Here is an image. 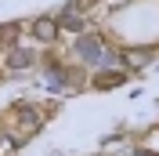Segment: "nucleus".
I'll list each match as a JSON object with an SVG mask.
<instances>
[{
  "label": "nucleus",
  "mask_w": 159,
  "mask_h": 156,
  "mask_svg": "<svg viewBox=\"0 0 159 156\" xmlns=\"http://www.w3.org/2000/svg\"><path fill=\"white\" fill-rule=\"evenodd\" d=\"M36 37H40V40L54 37V26H51V22H40V26H36Z\"/></svg>",
  "instance_id": "1"
}]
</instances>
